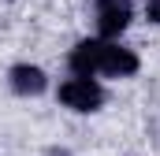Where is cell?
Returning a JSON list of instances; mask_svg holds the SVG:
<instances>
[{
    "label": "cell",
    "mask_w": 160,
    "mask_h": 156,
    "mask_svg": "<svg viewBox=\"0 0 160 156\" xmlns=\"http://www.w3.org/2000/svg\"><path fill=\"white\" fill-rule=\"evenodd\" d=\"M60 100L67 108H75V112H93V108H101L104 93H101V85L93 78H71V82L60 85Z\"/></svg>",
    "instance_id": "cell-1"
},
{
    "label": "cell",
    "mask_w": 160,
    "mask_h": 156,
    "mask_svg": "<svg viewBox=\"0 0 160 156\" xmlns=\"http://www.w3.org/2000/svg\"><path fill=\"white\" fill-rule=\"evenodd\" d=\"M130 22V0H97V26L104 37H116Z\"/></svg>",
    "instance_id": "cell-2"
},
{
    "label": "cell",
    "mask_w": 160,
    "mask_h": 156,
    "mask_svg": "<svg viewBox=\"0 0 160 156\" xmlns=\"http://www.w3.org/2000/svg\"><path fill=\"white\" fill-rule=\"evenodd\" d=\"M97 71H104V75H112V78L134 75V71H138V56H134L130 48H119V45H104V48H101V67H97Z\"/></svg>",
    "instance_id": "cell-3"
},
{
    "label": "cell",
    "mask_w": 160,
    "mask_h": 156,
    "mask_svg": "<svg viewBox=\"0 0 160 156\" xmlns=\"http://www.w3.org/2000/svg\"><path fill=\"white\" fill-rule=\"evenodd\" d=\"M101 41H82L78 48L71 52V67H75V75L78 78H89L97 67H101Z\"/></svg>",
    "instance_id": "cell-4"
},
{
    "label": "cell",
    "mask_w": 160,
    "mask_h": 156,
    "mask_svg": "<svg viewBox=\"0 0 160 156\" xmlns=\"http://www.w3.org/2000/svg\"><path fill=\"white\" fill-rule=\"evenodd\" d=\"M11 85H15V93H41L45 89V75L38 67H30V63H19L11 71Z\"/></svg>",
    "instance_id": "cell-5"
},
{
    "label": "cell",
    "mask_w": 160,
    "mask_h": 156,
    "mask_svg": "<svg viewBox=\"0 0 160 156\" xmlns=\"http://www.w3.org/2000/svg\"><path fill=\"white\" fill-rule=\"evenodd\" d=\"M145 15H149L153 22H160V0H145Z\"/></svg>",
    "instance_id": "cell-6"
}]
</instances>
